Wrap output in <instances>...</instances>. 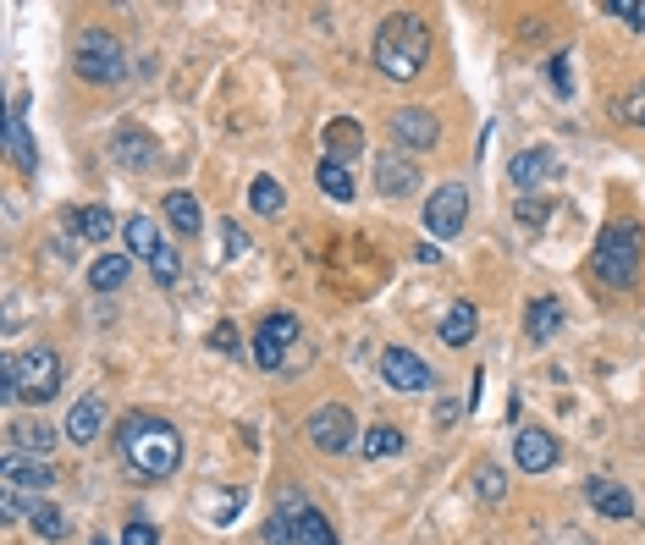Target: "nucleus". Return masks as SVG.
Returning <instances> with one entry per match:
<instances>
[{"mask_svg": "<svg viewBox=\"0 0 645 545\" xmlns=\"http://www.w3.org/2000/svg\"><path fill=\"white\" fill-rule=\"evenodd\" d=\"M116 458L138 480H172L183 469V435L154 413H127L116 424Z\"/></svg>", "mask_w": 645, "mask_h": 545, "instance_id": "nucleus-1", "label": "nucleus"}, {"mask_svg": "<svg viewBox=\"0 0 645 545\" xmlns=\"http://www.w3.org/2000/svg\"><path fill=\"white\" fill-rule=\"evenodd\" d=\"M425 61H431V23H425V17L392 12V17L375 28V66H381L392 83L420 77Z\"/></svg>", "mask_w": 645, "mask_h": 545, "instance_id": "nucleus-2", "label": "nucleus"}, {"mask_svg": "<svg viewBox=\"0 0 645 545\" xmlns=\"http://www.w3.org/2000/svg\"><path fill=\"white\" fill-rule=\"evenodd\" d=\"M55 392H61V358H55V347H28V352H12L7 363H0V397H7V402L45 408Z\"/></svg>", "mask_w": 645, "mask_h": 545, "instance_id": "nucleus-3", "label": "nucleus"}, {"mask_svg": "<svg viewBox=\"0 0 645 545\" xmlns=\"http://www.w3.org/2000/svg\"><path fill=\"white\" fill-rule=\"evenodd\" d=\"M640 248H645V232L634 226V221H607L601 226V237H596V248H591V276L601 282V287H634V276H640Z\"/></svg>", "mask_w": 645, "mask_h": 545, "instance_id": "nucleus-4", "label": "nucleus"}, {"mask_svg": "<svg viewBox=\"0 0 645 545\" xmlns=\"http://www.w3.org/2000/svg\"><path fill=\"white\" fill-rule=\"evenodd\" d=\"M72 72L84 77V83H116V77L127 72L122 39L106 34V28H89L84 39H77V50H72Z\"/></svg>", "mask_w": 645, "mask_h": 545, "instance_id": "nucleus-5", "label": "nucleus"}, {"mask_svg": "<svg viewBox=\"0 0 645 545\" xmlns=\"http://www.w3.org/2000/svg\"><path fill=\"white\" fill-rule=\"evenodd\" d=\"M309 441H314L320 451H332V458H343V451L359 441V419H353L343 402H326V408L309 413Z\"/></svg>", "mask_w": 645, "mask_h": 545, "instance_id": "nucleus-6", "label": "nucleus"}, {"mask_svg": "<svg viewBox=\"0 0 645 545\" xmlns=\"http://www.w3.org/2000/svg\"><path fill=\"white\" fill-rule=\"evenodd\" d=\"M381 381L392 392H436V370L409 347H386L381 352Z\"/></svg>", "mask_w": 645, "mask_h": 545, "instance_id": "nucleus-7", "label": "nucleus"}, {"mask_svg": "<svg viewBox=\"0 0 645 545\" xmlns=\"http://www.w3.org/2000/svg\"><path fill=\"white\" fill-rule=\"evenodd\" d=\"M469 221V188H458V182H447V188H436V199H425V232L436 243H452Z\"/></svg>", "mask_w": 645, "mask_h": 545, "instance_id": "nucleus-8", "label": "nucleus"}, {"mask_svg": "<svg viewBox=\"0 0 645 545\" xmlns=\"http://www.w3.org/2000/svg\"><path fill=\"white\" fill-rule=\"evenodd\" d=\"M298 342V320L282 309V314H271L260 331H255V363H260V370L265 375H276L282 370V363H287V347Z\"/></svg>", "mask_w": 645, "mask_h": 545, "instance_id": "nucleus-9", "label": "nucleus"}, {"mask_svg": "<svg viewBox=\"0 0 645 545\" xmlns=\"http://www.w3.org/2000/svg\"><path fill=\"white\" fill-rule=\"evenodd\" d=\"M55 485V469L45 458H23V451H7V463H0V491H28L34 501Z\"/></svg>", "mask_w": 645, "mask_h": 545, "instance_id": "nucleus-10", "label": "nucleus"}, {"mask_svg": "<svg viewBox=\"0 0 645 545\" xmlns=\"http://www.w3.org/2000/svg\"><path fill=\"white\" fill-rule=\"evenodd\" d=\"M375 194L381 199H409L420 194V165L409 154H375Z\"/></svg>", "mask_w": 645, "mask_h": 545, "instance_id": "nucleus-11", "label": "nucleus"}, {"mask_svg": "<svg viewBox=\"0 0 645 545\" xmlns=\"http://www.w3.org/2000/svg\"><path fill=\"white\" fill-rule=\"evenodd\" d=\"M282 512L293 518V545H343L320 507H309V501H298V496H282Z\"/></svg>", "mask_w": 645, "mask_h": 545, "instance_id": "nucleus-12", "label": "nucleus"}, {"mask_svg": "<svg viewBox=\"0 0 645 545\" xmlns=\"http://www.w3.org/2000/svg\"><path fill=\"white\" fill-rule=\"evenodd\" d=\"M392 138H397L402 149H436L442 122H436V111H425V106H402V111L392 116Z\"/></svg>", "mask_w": 645, "mask_h": 545, "instance_id": "nucleus-13", "label": "nucleus"}, {"mask_svg": "<svg viewBox=\"0 0 645 545\" xmlns=\"http://www.w3.org/2000/svg\"><path fill=\"white\" fill-rule=\"evenodd\" d=\"M513 463L524 469V474H546L551 463H557V435H546V430H519L513 435Z\"/></svg>", "mask_w": 645, "mask_h": 545, "instance_id": "nucleus-14", "label": "nucleus"}, {"mask_svg": "<svg viewBox=\"0 0 645 545\" xmlns=\"http://www.w3.org/2000/svg\"><path fill=\"white\" fill-rule=\"evenodd\" d=\"M23 111H28V100L17 95L12 100V111H7V149H12V160H17V171H39V144L28 138V122H23Z\"/></svg>", "mask_w": 645, "mask_h": 545, "instance_id": "nucleus-15", "label": "nucleus"}, {"mask_svg": "<svg viewBox=\"0 0 645 545\" xmlns=\"http://www.w3.org/2000/svg\"><path fill=\"white\" fill-rule=\"evenodd\" d=\"M100 430H106V402H100V397H77L72 413H66V430H61V435H66L72 446H89Z\"/></svg>", "mask_w": 645, "mask_h": 545, "instance_id": "nucleus-16", "label": "nucleus"}, {"mask_svg": "<svg viewBox=\"0 0 645 545\" xmlns=\"http://www.w3.org/2000/svg\"><path fill=\"white\" fill-rule=\"evenodd\" d=\"M66 232L72 237H84V243H106L116 232V215L106 205H72L66 210Z\"/></svg>", "mask_w": 645, "mask_h": 545, "instance_id": "nucleus-17", "label": "nucleus"}, {"mask_svg": "<svg viewBox=\"0 0 645 545\" xmlns=\"http://www.w3.org/2000/svg\"><path fill=\"white\" fill-rule=\"evenodd\" d=\"M557 171V154L546 149V144H535V149H524V154H513V165H508V182H513V188H535V182H546Z\"/></svg>", "mask_w": 645, "mask_h": 545, "instance_id": "nucleus-18", "label": "nucleus"}, {"mask_svg": "<svg viewBox=\"0 0 645 545\" xmlns=\"http://www.w3.org/2000/svg\"><path fill=\"white\" fill-rule=\"evenodd\" d=\"M585 501H591L601 518H634V496H629L623 485H612V480H591V485H585Z\"/></svg>", "mask_w": 645, "mask_h": 545, "instance_id": "nucleus-19", "label": "nucleus"}, {"mask_svg": "<svg viewBox=\"0 0 645 545\" xmlns=\"http://www.w3.org/2000/svg\"><path fill=\"white\" fill-rule=\"evenodd\" d=\"M127 276H133V253H100L89 264V287L95 293H116V287H127Z\"/></svg>", "mask_w": 645, "mask_h": 545, "instance_id": "nucleus-20", "label": "nucleus"}, {"mask_svg": "<svg viewBox=\"0 0 645 545\" xmlns=\"http://www.w3.org/2000/svg\"><path fill=\"white\" fill-rule=\"evenodd\" d=\"M326 149H332V160H353V154H364V127H359L353 116L326 122Z\"/></svg>", "mask_w": 645, "mask_h": 545, "instance_id": "nucleus-21", "label": "nucleus"}, {"mask_svg": "<svg viewBox=\"0 0 645 545\" xmlns=\"http://www.w3.org/2000/svg\"><path fill=\"white\" fill-rule=\"evenodd\" d=\"M524 331H530V342H551L562 331V304L557 298H535L524 309Z\"/></svg>", "mask_w": 645, "mask_h": 545, "instance_id": "nucleus-22", "label": "nucleus"}, {"mask_svg": "<svg viewBox=\"0 0 645 545\" xmlns=\"http://www.w3.org/2000/svg\"><path fill=\"white\" fill-rule=\"evenodd\" d=\"M122 232H127V253H133V259H154L160 248H166V237H160V226H154L149 215H127Z\"/></svg>", "mask_w": 645, "mask_h": 545, "instance_id": "nucleus-23", "label": "nucleus"}, {"mask_svg": "<svg viewBox=\"0 0 645 545\" xmlns=\"http://www.w3.org/2000/svg\"><path fill=\"white\" fill-rule=\"evenodd\" d=\"M474 331H480V309H474V304H452L447 320H442V342H447V347H469Z\"/></svg>", "mask_w": 645, "mask_h": 545, "instance_id": "nucleus-24", "label": "nucleus"}, {"mask_svg": "<svg viewBox=\"0 0 645 545\" xmlns=\"http://www.w3.org/2000/svg\"><path fill=\"white\" fill-rule=\"evenodd\" d=\"M50 446H55V430L45 419H17L12 424V451H34V458H45Z\"/></svg>", "mask_w": 645, "mask_h": 545, "instance_id": "nucleus-25", "label": "nucleus"}, {"mask_svg": "<svg viewBox=\"0 0 645 545\" xmlns=\"http://www.w3.org/2000/svg\"><path fill=\"white\" fill-rule=\"evenodd\" d=\"M116 165L149 171V165H154V138H149V133H116Z\"/></svg>", "mask_w": 645, "mask_h": 545, "instance_id": "nucleus-26", "label": "nucleus"}, {"mask_svg": "<svg viewBox=\"0 0 645 545\" xmlns=\"http://www.w3.org/2000/svg\"><path fill=\"white\" fill-rule=\"evenodd\" d=\"M166 221H172V232H183V237H194L199 226H204V215H199V199L194 194H166Z\"/></svg>", "mask_w": 645, "mask_h": 545, "instance_id": "nucleus-27", "label": "nucleus"}, {"mask_svg": "<svg viewBox=\"0 0 645 545\" xmlns=\"http://www.w3.org/2000/svg\"><path fill=\"white\" fill-rule=\"evenodd\" d=\"M314 182H320L332 199H343V205L353 199V171H348V160H332V154H326V160H320V171H314Z\"/></svg>", "mask_w": 645, "mask_h": 545, "instance_id": "nucleus-28", "label": "nucleus"}, {"mask_svg": "<svg viewBox=\"0 0 645 545\" xmlns=\"http://www.w3.org/2000/svg\"><path fill=\"white\" fill-rule=\"evenodd\" d=\"M249 205H255L260 215H282V205H287L282 182H276V176H255V182H249Z\"/></svg>", "mask_w": 645, "mask_h": 545, "instance_id": "nucleus-29", "label": "nucleus"}, {"mask_svg": "<svg viewBox=\"0 0 645 545\" xmlns=\"http://www.w3.org/2000/svg\"><path fill=\"white\" fill-rule=\"evenodd\" d=\"M397 451H402V430H397V424H375V430L364 435V458L386 463V458H397Z\"/></svg>", "mask_w": 645, "mask_h": 545, "instance_id": "nucleus-30", "label": "nucleus"}, {"mask_svg": "<svg viewBox=\"0 0 645 545\" xmlns=\"http://www.w3.org/2000/svg\"><path fill=\"white\" fill-rule=\"evenodd\" d=\"M474 496L486 501V507H497V501L508 496V474H503L497 463H480V474H474Z\"/></svg>", "mask_w": 645, "mask_h": 545, "instance_id": "nucleus-31", "label": "nucleus"}, {"mask_svg": "<svg viewBox=\"0 0 645 545\" xmlns=\"http://www.w3.org/2000/svg\"><path fill=\"white\" fill-rule=\"evenodd\" d=\"M28 523H34V534H39V540H61V534H66V518H61L50 501H34Z\"/></svg>", "mask_w": 645, "mask_h": 545, "instance_id": "nucleus-32", "label": "nucleus"}, {"mask_svg": "<svg viewBox=\"0 0 645 545\" xmlns=\"http://www.w3.org/2000/svg\"><path fill=\"white\" fill-rule=\"evenodd\" d=\"M149 276H154L160 287H172V282L183 276V259H177V248H172V243H166V248H160V253L149 259Z\"/></svg>", "mask_w": 645, "mask_h": 545, "instance_id": "nucleus-33", "label": "nucleus"}, {"mask_svg": "<svg viewBox=\"0 0 645 545\" xmlns=\"http://www.w3.org/2000/svg\"><path fill=\"white\" fill-rule=\"evenodd\" d=\"M607 17H618L629 28H645V0H607Z\"/></svg>", "mask_w": 645, "mask_h": 545, "instance_id": "nucleus-34", "label": "nucleus"}, {"mask_svg": "<svg viewBox=\"0 0 645 545\" xmlns=\"http://www.w3.org/2000/svg\"><path fill=\"white\" fill-rule=\"evenodd\" d=\"M546 77H551V88H557L562 100L574 95V72H569V55H551V61H546Z\"/></svg>", "mask_w": 645, "mask_h": 545, "instance_id": "nucleus-35", "label": "nucleus"}, {"mask_svg": "<svg viewBox=\"0 0 645 545\" xmlns=\"http://www.w3.org/2000/svg\"><path fill=\"white\" fill-rule=\"evenodd\" d=\"M618 111H623V122H629V127H645V88H629Z\"/></svg>", "mask_w": 645, "mask_h": 545, "instance_id": "nucleus-36", "label": "nucleus"}, {"mask_svg": "<svg viewBox=\"0 0 645 545\" xmlns=\"http://www.w3.org/2000/svg\"><path fill=\"white\" fill-rule=\"evenodd\" d=\"M221 237H226V259H244L249 253V237H244V226H237V221H221Z\"/></svg>", "mask_w": 645, "mask_h": 545, "instance_id": "nucleus-37", "label": "nucleus"}, {"mask_svg": "<svg viewBox=\"0 0 645 545\" xmlns=\"http://www.w3.org/2000/svg\"><path fill=\"white\" fill-rule=\"evenodd\" d=\"M265 540H271V545H293V518H287L282 507L271 512V523H265Z\"/></svg>", "mask_w": 645, "mask_h": 545, "instance_id": "nucleus-38", "label": "nucleus"}, {"mask_svg": "<svg viewBox=\"0 0 645 545\" xmlns=\"http://www.w3.org/2000/svg\"><path fill=\"white\" fill-rule=\"evenodd\" d=\"M122 545H160V534H154V523H144V518H133V523L122 529Z\"/></svg>", "mask_w": 645, "mask_h": 545, "instance_id": "nucleus-39", "label": "nucleus"}, {"mask_svg": "<svg viewBox=\"0 0 645 545\" xmlns=\"http://www.w3.org/2000/svg\"><path fill=\"white\" fill-rule=\"evenodd\" d=\"M546 221V199H519V226H541Z\"/></svg>", "mask_w": 645, "mask_h": 545, "instance_id": "nucleus-40", "label": "nucleus"}, {"mask_svg": "<svg viewBox=\"0 0 645 545\" xmlns=\"http://www.w3.org/2000/svg\"><path fill=\"white\" fill-rule=\"evenodd\" d=\"M210 347H221V352H237V325H232V320H221V325L210 331Z\"/></svg>", "mask_w": 645, "mask_h": 545, "instance_id": "nucleus-41", "label": "nucleus"}, {"mask_svg": "<svg viewBox=\"0 0 645 545\" xmlns=\"http://www.w3.org/2000/svg\"><path fill=\"white\" fill-rule=\"evenodd\" d=\"M436 424H458V402H442L436 408Z\"/></svg>", "mask_w": 645, "mask_h": 545, "instance_id": "nucleus-42", "label": "nucleus"}, {"mask_svg": "<svg viewBox=\"0 0 645 545\" xmlns=\"http://www.w3.org/2000/svg\"><path fill=\"white\" fill-rule=\"evenodd\" d=\"M89 545H111V540H89Z\"/></svg>", "mask_w": 645, "mask_h": 545, "instance_id": "nucleus-43", "label": "nucleus"}]
</instances>
